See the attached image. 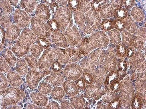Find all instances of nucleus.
Wrapping results in <instances>:
<instances>
[{"instance_id":"1a4fd4ad","label":"nucleus","mask_w":146,"mask_h":109,"mask_svg":"<svg viewBox=\"0 0 146 109\" xmlns=\"http://www.w3.org/2000/svg\"><path fill=\"white\" fill-rule=\"evenodd\" d=\"M30 97L33 102L38 106H46L48 103V98L44 94L38 92H32Z\"/></svg>"},{"instance_id":"4c0bfd02","label":"nucleus","mask_w":146,"mask_h":109,"mask_svg":"<svg viewBox=\"0 0 146 109\" xmlns=\"http://www.w3.org/2000/svg\"><path fill=\"white\" fill-rule=\"evenodd\" d=\"M57 2H58V3H59V4H62V5H65L66 4V3H67V1H57Z\"/></svg>"},{"instance_id":"a878e982","label":"nucleus","mask_w":146,"mask_h":109,"mask_svg":"<svg viewBox=\"0 0 146 109\" xmlns=\"http://www.w3.org/2000/svg\"><path fill=\"white\" fill-rule=\"evenodd\" d=\"M1 7L3 10L4 13L9 14L12 12V8L9 1H1Z\"/></svg>"},{"instance_id":"f704fd0d","label":"nucleus","mask_w":146,"mask_h":109,"mask_svg":"<svg viewBox=\"0 0 146 109\" xmlns=\"http://www.w3.org/2000/svg\"><path fill=\"white\" fill-rule=\"evenodd\" d=\"M27 109H42L35 104H30L27 106Z\"/></svg>"},{"instance_id":"bb28decb","label":"nucleus","mask_w":146,"mask_h":109,"mask_svg":"<svg viewBox=\"0 0 146 109\" xmlns=\"http://www.w3.org/2000/svg\"><path fill=\"white\" fill-rule=\"evenodd\" d=\"M8 81L7 78L1 72V93L7 88Z\"/></svg>"},{"instance_id":"7c9ffc66","label":"nucleus","mask_w":146,"mask_h":109,"mask_svg":"<svg viewBox=\"0 0 146 109\" xmlns=\"http://www.w3.org/2000/svg\"><path fill=\"white\" fill-rule=\"evenodd\" d=\"M46 109H60V106L57 102H52L47 104L45 107Z\"/></svg>"},{"instance_id":"20e7f679","label":"nucleus","mask_w":146,"mask_h":109,"mask_svg":"<svg viewBox=\"0 0 146 109\" xmlns=\"http://www.w3.org/2000/svg\"><path fill=\"white\" fill-rule=\"evenodd\" d=\"M32 29L36 35L42 38L48 37L50 31L44 22L37 17L32 18L31 20Z\"/></svg>"},{"instance_id":"a211bd4d","label":"nucleus","mask_w":146,"mask_h":109,"mask_svg":"<svg viewBox=\"0 0 146 109\" xmlns=\"http://www.w3.org/2000/svg\"><path fill=\"white\" fill-rule=\"evenodd\" d=\"M36 5V1H22L21 4V7L26 12H32Z\"/></svg>"},{"instance_id":"6e6552de","label":"nucleus","mask_w":146,"mask_h":109,"mask_svg":"<svg viewBox=\"0 0 146 109\" xmlns=\"http://www.w3.org/2000/svg\"><path fill=\"white\" fill-rule=\"evenodd\" d=\"M69 17V13L67 7L64 6L59 9L56 19L58 21L62 30H64L65 29L68 23Z\"/></svg>"},{"instance_id":"0eeeda50","label":"nucleus","mask_w":146,"mask_h":109,"mask_svg":"<svg viewBox=\"0 0 146 109\" xmlns=\"http://www.w3.org/2000/svg\"><path fill=\"white\" fill-rule=\"evenodd\" d=\"M41 74L39 72L33 70L29 71L26 76L27 83L28 86L31 89H34L37 86Z\"/></svg>"},{"instance_id":"f03ea898","label":"nucleus","mask_w":146,"mask_h":109,"mask_svg":"<svg viewBox=\"0 0 146 109\" xmlns=\"http://www.w3.org/2000/svg\"><path fill=\"white\" fill-rule=\"evenodd\" d=\"M64 57L62 51L59 49H49L45 51L39 59L38 68L43 72H50L49 69L55 59L62 62Z\"/></svg>"},{"instance_id":"ddd939ff","label":"nucleus","mask_w":146,"mask_h":109,"mask_svg":"<svg viewBox=\"0 0 146 109\" xmlns=\"http://www.w3.org/2000/svg\"><path fill=\"white\" fill-rule=\"evenodd\" d=\"M36 15L38 19L44 21L48 20L50 17L48 8L44 5H40L37 7Z\"/></svg>"},{"instance_id":"4468645a","label":"nucleus","mask_w":146,"mask_h":109,"mask_svg":"<svg viewBox=\"0 0 146 109\" xmlns=\"http://www.w3.org/2000/svg\"><path fill=\"white\" fill-rule=\"evenodd\" d=\"M20 34L19 28L16 25H12L7 29L6 33V38L10 41L16 40Z\"/></svg>"},{"instance_id":"e433bc0d","label":"nucleus","mask_w":146,"mask_h":109,"mask_svg":"<svg viewBox=\"0 0 146 109\" xmlns=\"http://www.w3.org/2000/svg\"><path fill=\"white\" fill-rule=\"evenodd\" d=\"M21 108L19 106L17 105H14L12 107H10L8 108V109H21Z\"/></svg>"},{"instance_id":"cd10ccee","label":"nucleus","mask_w":146,"mask_h":109,"mask_svg":"<svg viewBox=\"0 0 146 109\" xmlns=\"http://www.w3.org/2000/svg\"><path fill=\"white\" fill-rule=\"evenodd\" d=\"M37 43L42 48L46 49L49 47L50 43L46 39L40 38L38 39Z\"/></svg>"},{"instance_id":"c756f323","label":"nucleus","mask_w":146,"mask_h":109,"mask_svg":"<svg viewBox=\"0 0 146 109\" xmlns=\"http://www.w3.org/2000/svg\"><path fill=\"white\" fill-rule=\"evenodd\" d=\"M53 71L55 72H60L61 71L62 67L60 63L58 61H55L51 65Z\"/></svg>"},{"instance_id":"5701e85b","label":"nucleus","mask_w":146,"mask_h":109,"mask_svg":"<svg viewBox=\"0 0 146 109\" xmlns=\"http://www.w3.org/2000/svg\"><path fill=\"white\" fill-rule=\"evenodd\" d=\"M30 49L32 55L36 58H37L40 55L43 49L37 43L32 44L30 48Z\"/></svg>"},{"instance_id":"c9c22d12","label":"nucleus","mask_w":146,"mask_h":109,"mask_svg":"<svg viewBox=\"0 0 146 109\" xmlns=\"http://www.w3.org/2000/svg\"><path fill=\"white\" fill-rule=\"evenodd\" d=\"M10 5L13 6H16L18 3V1H9Z\"/></svg>"},{"instance_id":"f257e3e1","label":"nucleus","mask_w":146,"mask_h":109,"mask_svg":"<svg viewBox=\"0 0 146 109\" xmlns=\"http://www.w3.org/2000/svg\"><path fill=\"white\" fill-rule=\"evenodd\" d=\"M36 40L33 33L29 29H25L12 48L13 52L19 58L25 56L31 45Z\"/></svg>"},{"instance_id":"473e14b6","label":"nucleus","mask_w":146,"mask_h":109,"mask_svg":"<svg viewBox=\"0 0 146 109\" xmlns=\"http://www.w3.org/2000/svg\"><path fill=\"white\" fill-rule=\"evenodd\" d=\"M5 33L2 29H1V51L3 49V45L5 42Z\"/></svg>"},{"instance_id":"72a5a7b5","label":"nucleus","mask_w":146,"mask_h":109,"mask_svg":"<svg viewBox=\"0 0 146 109\" xmlns=\"http://www.w3.org/2000/svg\"><path fill=\"white\" fill-rule=\"evenodd\" d=\"M69 5L72 9L76 10L78 7L79 5V2L77 1H70Z\"/></svg>"},{"instance_id":"2f4dec72","label":"nucleus","mask_w":146,"mask_h":109,"mask_svg":"<svg viewBox=\"0 0 146 109\" xmlns=\"http://www.w3.org/2000/svg\"><path fill=\"white\" fill-rule=\"evenodd\" d=\"M61 109H73V107L69 102L66 100H63L61 104Z\"/></svg>"},{"instance_id":"412c9836","label":"nucleus","mask_w":146,"mask_h":109,"mask_svg":"<svg viewBox=\"0 0 146 109\" xmlns=\"http://www.w3.org/2000/svg\"><path fill=\"white\" fill-rule=\"evenodd\" d=\"M51 95L52 97L57 99L63 98L64 95V91L61 87H56L52 91Z\"/></svg>"},{"instance_id":"aec40b11","label":"nucleus","mask_w":146,"mask_h":109,"mask_svg":"<svg viewBox=\"0 0 146 109\" xmlns=\"http://www.w3.org/2000/svg\"><path fill=\"white\" fill-rule=\"evenodd\" d=\"M39 92L43 94H47L52 92V88L50 84L48 83L43 82L41 83L38 88Z\"/></svg>"},{"instance_id":"c85d7f7f","label":"nucleus","mask_w":146,"mask_h":109,"mask_svg":"<svg viewBox=\"0 0 146 109\" xmlns=\"http://www.w3.org/2000/svg\"><path fill=\"white\" fill-rule=\"evenodd\" d=\"M70 102L72 106L75 108H81V102L77 97L71 98Z\"/></svg>"},{"instance_id":"dca6fc26","label":"nucleus","mask_w":146,"mask_h":109,"mask_svg":"<svg viewBox=\"0 0 146 109\" xmlns=\"http://www.w3.org/2000/svg\"><path fill=\"white\" fill-rule=\"evenodd\" d=\"M3 56L10 66H15L16 61V58L12 51L9 49H6L3 51Z\"/></svg>"},{"instance_id":"4be33fe9","label":"nucleus","mask_w":146,"mask_h":109,"mask_svg":"<svg viewBox=\"0 0 146 109\" xmlns=\"http://www.w3.org/2000/svg\"><path fill=\"white\" fill-rule=\"evenodd\" d=\"M11 21L9 13H3L1 17V24L2 26L5 28H8L11 25Z\"/></svg>"},{"instance_id":"9b49d317","label":"nucleus","mask_w":146,"mask_h":109,"mask_svg":"<svg viewBox=\"0 0 146 109\" xmlns=\"http://www.w3.org/2000/svg\"><path fill=\"white\" fill-rule=\"evenodd\" d=\"M9 83L12 86L17 87L21 86L23 82L22 78L19 74L13 71H9L7 74Z\"/></svg>"},{"instance_id":"7ed1b4c3","label":"nucleus","mask_w":146,"mask_h":109,"mask_svg":"<svg viewBox=\"0 0 146 109\" xmlns=\"http://www.w3.org/2000/svg\"><path fill=\"white\" fill-rule=\"evenodd\" d=\"M25 95L23 91L19 88L11 87L7 88L1 93V108L17 104L23 99Z\"/></svg>"},{"instance_id":"9d476101","label":"nucleus","mask_w":146,"mask_h":109,"mask_svg":"<svg viewBox=\"0 0 146 109\" xmlns=\"http://www.w3.org/2000/svg\"><path fill=\"white\" fill-rule=\"evenodd\" d=\"M63 75L59 72H51L50 75L46 77L44 80L55 86H61L64 81Z\"/></svg>"},{"instance_id":"6ab92c4d","label":"nucleus","mask_w":146,"mask_h":109,"mask_svg":"<svg viewBox=\"0 0 146 109\" xmlns=\"http://www.w3.org/2000/svg\"><path fill=\"white\" fill-rule=\"evenodd\" d=\"M24 59L30 68L32 70H37L38 68V63L37 60L33 56L27 55Z\"/></svg>"},{"instance_id":"2eb2a0df","label":"nucleus","mask_w":146,"mask_h":109,"mask_svg":"<svg viewBox=\"0 0 146 109\" xmlns=\"http://www.w3.org/2000/svg\"><path fill=\"white\" fill-rule=\"evenodd\" d=\"M52 40L57 46L65 47L67 45V41L64 35L62 33L58 32L54 34L52 37Z\"/></svg>"},{"instance_id":"393cba45","label":"nucleus","mask_w":146,"mask_h":109,"mask_svg":"<svg viewBox=\"0 0 146 109\" xmlns=\"http://www.w3.org/2000/svg\"><path fill=\"white\" fill-rule=\"evenodd\" d=\"M10 69V65L5 59L1 56V72L6 73L8 72Z\"/></svg>"},{"instance_id":"b1692460","label":"nucleus","mask_w":146,"mask_h":109,"mask_svg":"<svg viewBox=\"0 0 146 109\" xmlns=\"http://www.w3.org/2000/svg\"><path fill=\"white\" fill-rule=\"evenodd\" d=\"M47 23L48 27L52 32H57L60 29L59 24L56 20L51 19L48 20Z\"/></svg>"},{"instance_id":"f3484780","label":"nucleus","mask_w":146,"mask_h":109,"mask_svg":"<svg viewBox=\"0 0 146 109\" xmlns=\"http://www.w3.org/2000/svg\"><path fill=\"white\" fill-rule=\"evenodd\" d=\"M16 68L18 74L21 75H24L27 74L28 70L27 63L25 60L22 59L17 60Z\"/></svg>"},{"instance_id":"423d86ee","label":"nucleus","mask_w":146,"mask_h":109,"mask_svg":"<svg viewBox=\"0 0 146 109\" xmlns=\"http://www.w3.org/2000/svg\"><path fill=\"white\" fill-rule=\"evenodd\" d=\"M15 21L19 28H24L27 26L29 21L28 15L24 10L17 9L14 17Z\"/></svg>"},{"instance_id":"39448f33","label":"nucleus","mask_w":146,"mask_h":109,"mask_svg":"<svg viewBox=\"0 0 146 109\" xmlns=\"http://www.w3.org/2000/svg\"><path fill=\"white\" fill-rule=\"evenodd\" d=\"M63 73L68 79L75 80L80 76L81 70L77 65L71 64L66 66L64 70Z\"/></svg>"},{"instance_id":"f8f14e48","label":"nucleus","mask_w":146,"mask_h":109,"mask_svg":"<svg viewBox=\"0 0 146 109\" xmlns=\"http://www.w3.org/2000/svg\"><path fill=\"white\" fill-rule=\"evenodd\" d=\"M63 88L67 95L70 96H75L78 92L76 83L71 80H66L64 82Z\"/></svg>"}]
</instances>
